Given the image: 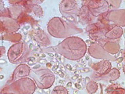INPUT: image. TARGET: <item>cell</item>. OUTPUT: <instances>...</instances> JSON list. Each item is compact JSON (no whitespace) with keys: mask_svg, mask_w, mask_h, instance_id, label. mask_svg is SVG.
<instances>
[{"mask_svg":"<svg viewBox=\"0 0 125 94\" xmlns=\"http://www.w3.org/2000/svg\"><path fill=\"white\" fill-rule=\"evenodd\" d=\"M43 50L46 53H55L60 54L70 60H79L85 56L87 45L82 38L71 36L65 38L56 46L47 47Z\"/></svg>","mask_w":125,"mask_h":94,"instance_id":"obj_1","label":"cell"},{"mask_svg":"<svg viewBox=\"0 0 125 94\" xmlns=\"http://www.w3.org/2000/svg\"><path fill=\"white\" fill-rule=\"evenodd\" d=\"M49 33L52 37L58 38H66L76 34L83 32V29L78 27L74 24L66 21L60 17H53L48 23Z\"/></svg>","mask_w":125,"mask_h":94,"instance_id":"obj_2","label":"cell"},{"mask_svg":"<svg viewBox=\"0 0 125 94\" xmlns=\"http://www.w3.org/2000/svg\"><path fill=\"white\" fill-rule=\"evenodd\" d=\"M36 89V84L33 79L27 77L11 82L4 87L1 93L13 94H32Z\"/></svg>","mask_w":125,"mask_h":94,"instance_id":"obj_3","label":"cell"},{"mask_svg":"<svg viewBox=\"0 0 125 94\" xmlns=\"http://www.w3.org/2000/svg\"><path fill=\"white\" fill-rule=\"evenodd\" d=\"M30 53L29 46L24 42H20L10 46L7 53V57L11 64H19L26 61Z\"/></svg>","mask_w":125,"mask_h":94,"instance_id":"obj_4","label":"cell"},{"mask_svg":"<svg viewBox=\"0 0 125 94\" xmlns=\"http://www.w3.org/2000/svg\"><path fill=\"white\" fill-rule=\"evenodd\" d=\"M30 76L34 81L38 88L47 89L52 86L55 82L54 74L48 68H38L31 70Z\"/></svg>","mask_w":125,"mask_h":94,"instance_id":"obj_5","label":"cell"},{"mask_svg":"<svg viewBox=\"0 0 125 94\" xmlns=\"http://www.w3.org/2000/svg\"><path fill=\"white\" fill-rule=\"evenodd\" d=\"M80 9L77 2L73 0H63L60 4V11L62 17L72 24H75L78 21V14Z\"/></svg>","mask_w":125,"mask_h":94,"instance_id":"obj_6","label":"cell"},{"mask_svg":"<svg viewBox=\"0 0 125 94\" xmlns=\"http://www.w3.org/2000/svg\"><path fill=\"white\" fill-rule=\"evenodd\" d=\"M83 5L87 6L95 17H98L101 14L109 11L106 1L104 0H88L83 1Z\"/></svg>","mask_w":125,"mask_h":94,"instance_id":"obj_7","label":"cell"},{"mask_svg":"<svg viewBox=\"0 0 125 94\" xmlns=\"http://www.w3.org/2000/svg\"><path fill=\"white\" fill-rule=\"evenodd\" d=\"M88 53L91 57L95 59H103V60H116L114 56L108 53L105 51L103 46L99 44L97 42H92L90 46L88 47Z\"/></svg>","mask_w":125,"mask_h":94,"instance_id":"obj_8","label":"cell"},{"mask_svg":"<svg viewBox=\"0 0 125 94\" xmlns=\"http://www.w3.org/2000/svg\"><path fill=\"white\" fill-rule=\"evenodd\" d=\"M106 18L110 24L125 26V10H109L106 13Z\"/></svg>","mask_w":125,"mask_h":94,"instance_id":"obj_9","label":"cell"},{"mask_svg":"<svg viewBox=\"0 0 125 94\" xmlns=\"http://www.w3.org/2000/svg\"><path fill=\"white\" fill-rule=\"evenodd\" d=\"M29 35H30V36L42 47L47 48V47H49L51 44V42L49 40V37L47 36L46 34L40 28L34 29L33 31H30Z\"/></svg>","mask_w":125,"mask_h":94,"instance_id":"obj_10","label":"cell"},{"mask_svg":"<svg viewBox=\"0 0 125 94\" xmlns=\"http://www.w3.org/2000/svg\"><path fill=\"white\" fill-rule=\"evenodd\" d=\"M89 65L95 70V72L97 74V77L103 76L108 74V72L111 69V63L108 60H103L96 63H92V61H90Z\"/></svg>","mask_w":125,"mask_h":94,"instance_id":"obj_11","label":"cell"},{"mask_svg":"<svg viewBox=\"0 0 125 94\" xmlns=\"http://www.w3.org/2000/svg\"><path fill=\"white\" fill-rule=\"evenodd\" d=\"M20 28L17 21L10 17H1V31L6 33H14Z\"/></svg>","mask_w":125,"mask_h":94,"instance_id":"obj_12","label":"cell"},{"mask_svg":"<svg viewBox=\"0 0 125 94\" xmlns=\"http://www.w3.org/2000/svg\"><path fill=\"white\" fill-rule=\"evenodd\" d=\"M30 72H31V68L29 67V65H27L26 64H19L14 70L13 74H12L11 79L7 82L6 85L10 84L11 82L17 81L18 79H21V78L27 77L28 75H30Z\"/></svg>","mask_w":125,"mask_h":94,"instance_id":"obj_13","label":"cell"},{"mask_svg":"<svg viewBox=\"0 0 125 94\" xmlns=\"http://www.w3.org/2000/svg\"><path fill=\"white\" fill-rule=\"evenodd\" d=\"M99 44H100L103 48L106 51V52L111 55H115L119 52L120 48V45L118 44V42H116L115 41H110L108 40L105 38H100L99 40L96 41Z\"/></svg>","mask_w":125,"mask_h":94,"instance_id":"obj_14","label":"cell"},{"mask_svg":"<svg viewBox=\"0 0 125 94\" xmlns=\"http://www.w3.org/2000/svg\"><path fill=\"white\" fill-rule=\"evenodd\" d=\"M94 19H95V17L92 15L88 8L84 5L82 6L79 10V14H78V21H80V23L84 25H89L94 23Z\"/></svg>","mask_w":125,"mask_h":94,"instance_id":"obj_15","label":"cell"},{"mask_svg":"<svg viewBox=\"0 0 125 94\" xmlns=\"http://www.w3.org/2000/svg\"><path fill=\"white\" fill-rule=\"evenodd\" d=\"M123 35V28L118 25H113L105 34V38L108 40H116L120 38Z\"/></svg>","mask_w":125,"mask_h":94,"instance_id":"obj_16","label":"cell"},{"mask_svg":"<svg viewBox=\"0 0 125 94\" xmlns=\"http://www.w3.org/2000/svg\"><path fill=\"white\" fill-rule=\"evenodd\" d=\"M120 76V70L117 68H111L110 70L108 72V74H105V75L103 76H98L96 77V79L98 80H105V78H109V82H113L116 80L117 78H119V77Z\"/></svg>","mask_w":125,"mask_h":94,"instance_id":"obj_17","label":"cell"},{"mask_svg":"<svg viewBox=\"0 0 125 94\" xmlns=\"http://www.w3.org/2000/svg\"><path fill=\"white\" fill-rule=\"evenodd\" d=\"M17 21L18 22L19 24H30L32 26L36 24V22L35 21L33 17H31L30 15L27 14V13L26 11H24L23 13L20 16L18 17V19L17 20Z\"/></svg>","mask_w":125,"mask_h":94,"instance_id":"obj_18","label":"cell"},{"mask_svg":"<svg viewBox=\"0 0 125 94\" xmlns=\"http://www.w3.org/2000/svg\"><path fill=\"white\" fill-rule=\"evenodd\" d=\"M10 11L12 18L14 19L15 21H17L20 16L25 11V9H24V7H23L21 6L15 5V6H13L11 8H10Z\"/></svg>","mask_w":125,"mask_h":94,"instance_id":"obj_19","label":"cell"},{"mask_svg":"<svg viewBox=\"0 0 125 94\" xmlns=\"http://www.w3.org/2000/svg\"><path fill=\"white\" fill-rule=\"evenodd\" d=\"M105 93L109 94H124L125 93V90L120 87V84H113L105 89Z\"/></svg>","mask_w":125,"mask_h":94,"instance_id":"obj_20","label":"cell"},{"mask_svg":"<svg viewBox=\"0 0 125 94\" xmlns=\"http://www.w3.org/2000/svg\"><path fill=\"white\" fill-rule=\"evenodd\" d=\"M2 39H6L7 41L17 43L22 39V36L21 34L18 33H6L2 35Z\"/></svg>","mask_w":125,"mask_h":94,"instance_id":"obj_21","label":"cell"},{"mask_svg":"<svg viewBox=\"0 0 125 94\" xmlns=\"http://www.w3.org/2000/svg\"><path fill=\"white\" fill-rule=\"evenodd\" d=\"M98 88H99V85L94 81H89L86 84V89H87L88 93H95L98 90Z\"/></svg>","mask_w":125,"mask_h":94,"instance_id":"obj_22","label":"cell"},{"mask_svg":"<svg viewBox=\"0 0 125 94\" xmlns=\"http://www.w3.org/2000/svg\"><path fill=\"white\" fill-rule=\"evenodd\" d=\"M32 12L38 17H42L43 16V14H44V11H43L42 8L39 5H38V4H34L33 5Z\"/></svg>","mask_w":125,"mask_h":94,"instance_id":"obj_23","label":"cell"},{"mask_svg":"<svg viewBox=\"0 0 125 94\" xmlns=\"http://www.w3.org/2000/svg\"><path fill=\"white\" fill-rule=\"evenodd\" d=\"M51 93L52 94H67L68 91L64 86L58 85V86H56V87L53 89V90Z\"/></svg>","mask_w":125,"mask_h":94,"instance_id":"obj_24","label":"cell"},{"mask_svg":"<svg viewBox=\"0 0 125 94\" xmlns=\"http://www.w3.org/2000/svg\"><path fill=\"white\" fill-rule=\"evenodd\" d=\"M108 4V7H109V10H116L120 5L121 1L120 0H114V1H106Z\"/></svg>","mask_w":125,"mask_h":94,"instance_id":"obj_25","label":"cell"},{"mask_svg":"<svg viewBox=\"0 0 125 94\" xmlns=\"http://www.w3.org/2000/svg\"><path fill=\"white\" fill-rule=\"evenodd\" d=\"M1 17H11V13H10V9H3L1 10Z\"/></svg>","mask_w":125,"mask_h":94,"instance_id":"obj_26","label":"cell"},{"mask_svg":"<svg viewBox=\"0 0 125 94\" xmlns=\"http://www.w3.org/2000/svg\"><path fill=\"white\" fill-rule=\"evenodd\" d=\"M123 60H124V57H120L119 58H116V60L115 61H116L119 64V63H121Z\"/></svg>","mask_w":125,"mask_h":94,"instance_id":"obj_27","label":"cell"},{"mask_svg":"<svg viewBox=\"0 0 125 94\" xmlns=\"http://www.w3.org/2000/svg\"><path fill=\"white\" fill-rule=\"evenodd\" d=\"M74 85H75V87L77 89H82V86H81V85H80V83H75L74 84Z\"/></svg>","mask_w":125,"mask_h":94,"instance_id":"obj_28","label":"cell"},{"mask_svg":"<svg viewBox=\"0 0 125 94\" xmlns=\"http://www.w3.org/2000/svg\"><path fill=\"white\" fill-rule=\"evenodd\" d=\"M57 74L60 75V78H63L64 77V74H63V71H62V70H59V71L57 72Z\"/></svg>","mask_w":125,"mask_h":94,"instance_id":"obj_29","label":"cell"},{"mask_svg":"<svg viewBox=\"0 0 125 94\" xmlns=\"http://www.w3.org/2000/svg\"><path fill=\"white\" fill-rule=\"evenodd\" d=\"M5 51H6L5 47H4V46H2V47H1V56L4 55V53H5Z\"/></svg>","mask_w":125,"mask_h":94,"instance_id":"obj_30","label":"cell"},{"mask_svg":"<svg viewBox=\"0 0 125 94\" xmlns=\"http://www.w3.org/2000/svg\"><path fill=\"white\" fill-rule=\"evenodd\" d=\"M66 69H68V70H72V67H71V65L69 64H66Z\"/></svg>","mask_w":125,"mask_h":94,"instance_id":"obj_31","label":"cell"},{"mask_svg":"<svg viewBox=\"0 0 125 94\" xmlns=\"http://www.w3.org/2000/svg\"><path fill=\"white\" fill-rule=\"evenodd\" d=\"M38 61L40 63V64H44V63H47L46 60H43V59H39V60H38Z\"/></svg>","mask_w":125,"mask_h":94,"instance_id":"obj_32","label":"cell"},{"mask_svg":"<svg viewBox=\"0 0 125 94\" xmlns=\"http://www.w3.org/2000/svg\"><path fill=\"white\" fill-rule=\"evenodd\" d=\"M78 77H79V75H78V74H75V75H73L72 77V80H76V79H77Z\"/></svg>","mask_w":125,"mask_h":94,"instance_id":"obj_33","label":"cell"},{"mask_svg":"<svg viewBox=\"0 0 125 94\" xmlns=\"http://www.w3.org/2000/svg\"><path fill=\"white\" fill-rule=\"evenodd\" d=\"M41 68L40 64H36L35 66L33 67V69H38V68Z\"/></svg>","mask_w":125,"mask_h":94,"instance_id":"obj_34","label":"cell"},{"mask_svg":"<svg viewBox=\"0 0 125 94\" xmlns=\"http://www.w3.org/2000/svg\"><path fill=\"white\" fill-rule=\"evenodd\" d=\"M52 63H46V67H47V68H52Z\"/></svg>","mask_w":125,"mask_h":94,"instance_id":"obj_35","label":"cell"},{"mask_svg":"<svg viewBox=\"0 0 125 94\" xmlns=\"http://www.w3.org/2000/svg\"><path fill=\"white\" fill-rule=\"evenodd\" d=\"M66 86H67V87H71V86H72V82H68V83L67 84H66Z\"/></svg>","mask_w":125,"mask_h":94,"instance_id":"obj_36","label":"cell"},{"mask_svg":"<svg viewBox=\"0 0 125 94\" xmlns=\"http://www.w3.org/2000/svg\"><path fill=\"white\" fill-rule=\"evenodd\" d=\"M82 82V77H78L77 82H78V83H80V82Z\"/></svg>","mask_w":125,"mask_h":94,"instance_id":"obj_37","label":"cell"},{"mask_svg":"<svg viewBox=\"0 0 125 94\" xmlns=\"http://www.w3.org/2000/svg\"><path fill=\"white\" fill-rule=\"evenodd\" d=\"M82 71H84V72H88V71H90V69L89 68H84V70H82Z\"/></svg>","mask_w":125,"mask_h":94,"instance_id":"obj_38","label":"cell"},{"mask_svg":"<svg viewBox=\"0 0 125 94\" xmlns=\"http://www.w3.org/2000/svg\"><path fill=\"white\" fill-rule=\"evenodd\" d=\"M47 53H48V55H49V57H54V54H52V53H49V52H48Z\"/></svg>","mask_w":125,"mask_h":94,"instance_id":"obj_39","label":"cell"},{"mask_svg":"<svg viewBox=\"0 0 125 94\" xmlns=\"http://www.w3.org/2000/svg\"><path fill=\"white\" fill-rule=\"evenodd\" d=\"M0 63H1V64H6V61L4 60H0Z\"/></svg>","mask_w":125,"mask_h":94,"instance_id":"obj_40","label":"cell"},{"mask_svg":"<svg viewBox=\"0 0 125 94\" xmlns=\"http://www.w3.org/2000/svg\"><path fill=\"white\" fill-rule=\"evenodd\" d=\"M121 68H123V66L121 65V64H120V63H119V64H118V68H119V69H118V70H120V69Z\"/></svg>","mask_w":125,"mask_h":94,"instance_id":"obj_41","label":"cell"},{"mask_svg":"<svg viewBox=\"0 0 125 94\" xmlns=\"http://www.w3.org/2000/svg\"><path fill=\"white\" fill-rule=\"evenodd\" d=\"M58 67H59L58 65H55V66L53 67V70H56V69L58 68Z\"/></svg>","mask_w":125,"mask_h":94,"instance_id":"obj_42","label":"cell"},{"mask_svg":"<svg viewBox=\"0 0 125 94\" xmlns=\"http://www.w3.org/2000/svg\"><path fill=\"white\" fill-rule=\"evenodd\" d=\"M60 83L63 84V83H64V81H63V80H60Z\"/></svg>","mask_w":125,"mask_h":94,"instance_id":"obj_43","label":"cell"},{"mask_svg":"<svg viewBox=\"0 0 125 94\" xmlns=\"http://www.w3.org/2000/svg\"><path fill=\"white\" fill-rule=\"evenodd\" d=\"M34 56H35V57H39L40 55H39L38 53H34Z\"/></svg>","mask_w":125,"mask_h":94,"instance_id":"obj_44","label":"cell"},{"mask_svg":"<svg viewBox=\"0 0 125 94\" xmlns=\"http://www.w3.org/2000/svg\"><path fill=\"white\" fill-rule=\"evenodd\" d=\"M85 59H86L87 60H89V57H88V56H86V57H85Z\"/></svg>","mask_w":125,"mask_h":94,"instance_id":"obj_45","label":"cell"},{"mask_svg":"<svg viewBox=\"0 0 125 94\" xmlns=\"http://www.w3.org/2000/svg\"><path fill=\"white\" fill-rule=\"evenodd\" d=\"M45 57V54H42V57Z\"/></svg>","mask_w":125,"mask_h":94,"instance_id":"obj_46","label":"cell"},{"mask_svg":"<svg viewBox=\"0 0 125 94\" xmlns=\"http://www.w3.org/2000/svg\"><path fill=\"white\" fill-rule=\"evenodd\" d=\"M3 78H4V76H3V75H1V79H2Z\"/></svg>","mask_w":125,"mask_h":94,"instance_id":"obj_47","label":"cell"}]
</instances>
